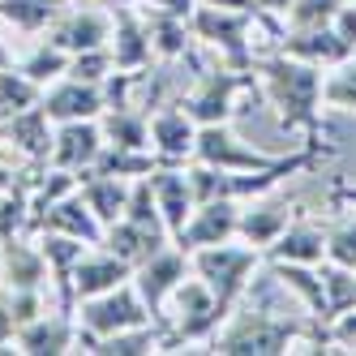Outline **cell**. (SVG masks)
Segmentation results:
<instances>
[{
  "label": "cell",
  "mask_w": 356,
  "mask_h": 356,
  "mask_svg": "<svg viewBox=\"0 0 356 356\" xmlns=\"http://www.w3.org/2000/svg\"><path fill=\"white\" fill-rule=\"evenodd\" d=\"M47 39L65 47L69 56L90 52V47H108L112 39V9L108 5H65V13L47 26Z\"/></svg>",
  "instance_id": "cell-7"
},
{
  "label": "cell",
  "mask_w": 356,
  "mask_h": 356,
  "mask_svg": "<svg viewBox=\"0 0 356 356\" xmlns=\"http://www.w3.org/2000/svg\"><path fill=\"white\" fill-rule=\"evenodd\" d=\"M112 73H116V65H112V52H108V47H90V52H78V56L69 60V78H78V82L104 86Z\"/></svg>",
  "instance_id": "cell-37"
},
{
  "label": "cell",
  "mask_w": 356,
  "mask_h": 356,
  "mask_svg": "<svg viewBox=\"0 0 356 356\" xmlns=\"http://www.w3.org/2000/svg\"><path fill=\"white\" fill-rule=\"evenodd\" d=\"M202 5H215V9H241V13H258V0H202ZM262 17V13H258Z\"/></svg>",
  "instance_id": "cell-42"
},
{
  "label": "cell",
  "mask_w": 356,
  "mask_h": 356,
  "mask_svg": "<svg viewBox=\"0 0 356 356\" xmlns=\"http://www.w3.org/2000/svg\"><path fill=\"white\" fill-rule=\"evenodd\" d=\"M104 129L99 120H65L56 124V138H52V155H47V168H65V172H86L95 168V159L104 155Z\"/></svg>",
  "instance_id": "cell-13"
},
{
  "label": "cell",
  "mask_w": 356,
  "mask_h": 356,
  "mask_svg": "<svg viewBox=\"0 0 356 356\" xmlns=\"http://www.w3.org/2000/svg\"><path fill=\"white\" fill-rule=\"evenodd\" d=\"M99 5H108V9H116V5H138V0H99Z\"/></svg>",
  "instance_id": "cell-44"
},
{
  "label": "cell",
  "mask_w": 356,
  "mask_h": 356,
  "mask_svg": "<svg viewBox=\"0 0 356 356\" xmlns=\"http://www.w3.org/2000/svg\"><path fill=\"white\" fill-rule=\"evenodd\" d=\"M193 142H197V120L176 99L150 112V150L159 155V163H189Z\"/></svg>",
  "instance_id": "cell-10"
},
{
  "label": "cell",
  "mask_w": 356,
  "mask_h": 356,
  "mask_svg": "<svg viewBox=\"0 0 356 356\" xmlns=\"http://www.w3.org/2000/svg\"><path fill=\"white\" fill-rule=\"evenodd\" d=\"M189 270H193L189 266V253L176 245V241H168L163 249H155L150 258H142L134 266V288L146 300V309H150V318H155V322H163V305H168V296L176 292V284H181Z\"/></svg>",
  "instance_id": "cell-6"
},
{
  "label": "cell",
  "mask_w": 356,
  "mask_h": 356,
  "mask_svg": "<svg viewBox=\"0 0 356 356\" xmlns=\"http://www.w3.org/2000/svg\"><path fill=\"white\" fill-rule=\"evenodd\" d=\"M296 202H284V197H270V193H258V197H249L245 207H241V227H236V236L253 249H270L279 241V232L296 219Z\"/></svg>",
  "instance_id": "cell-15"
},
{
  "label": "cell",
  "mask_w": 356,
  "mask_h": 356,
  "mask_svg": "<svg viewBox=\"0 0 356 356\" xmlns=\"http://www.w3.org/2000/svg\"><path fill=\"white\" fill-rule=\"evenodd\" d=\"M142 17H146V35H150V47H155V60L172 65V60H193L197 56V39L189 31V17L155 13V9H142Z\"/></svg>",
  "instance_id": "cell-22"
},
{
  "label": "cell",
  "mask_w": 356,
  "mask_h": 356,
  "mask_svg": "<svg viewBox=\"0 0 356 356\" xmlns=\"http://www.w3.org/2000/svg\"><path fill=\"white\" fill-rule=\"evenodd\" d=\"M266 262H305V266L326 262V223H318L305 211H296V219L266 249Z\"/></svg>",
  "instance_id": "cell-18"
},
{
  "label": "cell",
  "mask_w": 356,
  "mask_h": 356,
  "mask_svg": "<svg viewBox=\"0 0 356 356\" xmlns=\"http://www.w3.org/2000/svg\"><path fill=\"white\" fill-rule=\"evenodd\" d=\"M69 60H73V56L65 52V47H56L52 39H39V43L31 47V52L17 60V69L26 73L31 82H39V86H52L56 78H65V73H69Z\"/></svg>",
  "instance_id": "cell-30"
},
{
  "label": "cell",
  "mask_w": 356,
  "mask_h": 356,
  "mask_svg": "<svg viewBox=\"0 0 356 356\" xmlns=\"http://www.w3.org/2000/svg\"><path fill=\"white\" fill-rule=\"evenodd\" d=\"M0 284L5 288H35V292H52V270L39 249V236H13L0 241Z\"/></svg>",
  "instance_id": "cell-14"
},
{
  "label": "cell",
  "mask_w": 356,
  "mask_h": 356,
  "mask_svg": "<svg viewBox=\"0 0 356 356\" xmlns=\"http://www.w3.org/2000/svg\"><path fill=\"white\" fill-rule=\"evenodd\" d=\"M258 90L275 108V120L284 134H305V142H322V78L326 69L296 60L288 52H258L253 60Z\"/></svg>",
  "instance_id": "cell-1"
},
{
  "label": "cell",
  "mask_w": 356,
  "mask_h": 356,
  "mask_svg": "<svg viewBox=\"0 0 356 356\" xmlns=\"http://www.w3.org/2000/svg\"><path fill=\"white\" fill-rule=\"evenodd\" d=\"M13 352L22 356H60V352H78V318L73 309H43L35 322H26L13 335Z\"/></svg>",
  "instance_id": "cell-8"
},
{
  "label": "cell",
  "mask_w": 356,
  "mask_h": 356,
  "mask_svg": "<svg viewBox=\"0 0 356 356\" xmlns=\"http://www.w3.org/2000/svg\"><path fill=\"white\" fill-rule=\"evenodd\" d=\"M99 129H104L108 146H129V150H150V112L120 99V104H108L104 116H99Z\"/></svg>",
  "instance_id": "cell-25"
},
{
  "label": "cell",
  "mask_w": 356,
  "mask_h": 356,
  "mask_svg": "<svg viewBox=\"0 0 356 356\" xmlns=\"http://www.w3.org/2000/svg\"><path fill=\"white\" fill-rule=\"evenodd\" d=\"M134 279V266L116 258L112 249L104 245H90L82 253V262L73 266V300H86V296H99V292H112L120 284H129Z\"/></svg>",
  "instance_id": "cell-17"
},
{
  "label": "cell",
  "mask_w": 356,
  "mask_h": 356,
  "mask_svg": "<svg viewBox=\"0 0 356 356\" xmlns=\"http://www.w3.org/2000/svg\"><path fill=\"white\" fill-rule=\"evenodd\" d=\"M330 26L339 31V39H343V43H352V47H356V0H348V5L335 13V22H330Z\"/></svg>",
  "instance_id": "cell-40"
},
{
  "label": "cell",
  "mask_w": 356,
  "mask_h": 356,
  "mask_svg": "<svg viewBox=\"0 0 356 356\" xmlns=\"http://www.w3.org/2000/svg\"><path fill=\"white\" fill-rule=\"evenodd\" d=\"M348 5V0H296V5L284 13V31H314V26H330L335 13ZM279 31V35H284Z\"/></svg>",
  "instance_id": "cell-35"
},
{
  "label": "cell",
  "mask_w": 356,
  "mask_h": 356,
  "mask_svg": "<svg viewBox=\"0 0 356 356\" xmlns=\"http://www.w3.org/2000/svg\"><path fill=\"white\" fill-rule=\"evenodd\" d=\"M17 60H13V52H9V43L5 39H0V69H13Z\"/></svg>",
  "instance_id": "cell-43"
},
{
  "label": "cell",
  "mask_w": 356,
  "mask_h": 356,
  "mask_svg": "<svg viewBox=\"0 0 356 356\" xmlns=\"http://www.w3.org/2000/svg\"><path fill=\"white\" fill-rule=\"evenodd\" d=\"M35 232H65V236H78L86 245H104V223H99V215L86 207V197L78 189L65 193L60 202H52L35 219Z\"/></svg>",
  "instance_id": "cell-19"
},
{
  "label": "cell",
  "mask_w": 356,
  "mask_h": 356,
  "mask_svg": "<svg viewBox=\"0 0 356 356\" xmlns=\"http://www.w3.org/2000/svg\"><path fill=\"white\" fill-rule=\"evenodd\" d=\"M120 219H134L142 227H155V232H168L163 227V215H159V202H155V189H150V176H138L129 185V207H124Z\"/></svg>",
  "instance_id": "cell-36"
},
{
  "label": "cell",
  "mask_w": 356,
  "mask_h": 356,
  "mask_svg": "<svg viewBox=\"0 0 356 356\" xmlns=\"http://www.w3.org/2000/svg\"><path fill=\"white\" fill-rule=\"evenodd\" d=\"M43 112L52 116L56 124L65 120H99L108 108V90L95 86V82H78V78H56L52 86H43Z\"/></svg>",
  "instance_id": "cell-12"
},
{
  "label": "cell",
  "mask_w": 356,
  "mask_h": 356,
  "mask_svg": "<svg viewBox=\"0 0 356 356\" xmlns=\"http://www.w3.org/2000/svg\"><path fill=\"white\" fill-rule=\"evenodd\" d=\"M142 9H155V13H176V17H189L197 9V0H138Z\"/></svg>",
  "instance_id": "cell-41"
},
{
  "label": "cell",
  "mask_w": 356,
  "mask_h": 356,
  "mask_svg": "<svg viewBox=\"0 0 356 356\" xmlns=\"http://www.w3.org/2000/svg\"><path fill=\"white\" fill-rule=\"evenodd\" d=\"M275 47H279V52H288V56H296V60L322 65V69H330V65H339V60L356 56V47H352V43H343L335 26H314V31H284V35L275 39Z\"/></svg>",
  "instance_id": "cell-21"
},
{
  "label": "cell",
  "mask_w": 356,
  "mask_h": 356,
  "mask_svg": "<svg viewBox=\"0 0 356 356\" xmlns=\"http://www.w3.org/2000/svg\"><path fill=\"white\" fill-rule=\"evenodd\" d=\"M266 253L245 245L241 236L236 241H223V245H202L189 253V266L197 279H207V288L215 292V309H219V326L227 322V314L249 296V284L253 275L262 270Z\"/></svg>",
  "instance_id": "cell-2"
},
{
  "label": "cell",
  "mask_w": 356,
  "mask_h": 356,
  "mask_svg": "<svg viewBox=\"0 0 356 356\" xmlns=\"http://www.w3.org/2000/svg\"><path fill=\"white\" fill-rule=\"evenodd\" d=\"M322 104L335 112H356V56L326 69L322 78Z\"/></svg>",
  "instance_id": "cell-34"
},
{
  "label": "cell",
  "mask_w": 356,
  "mask_h": 356,
  "mask_svg": "<svg viewBox=\"0 0 356 356\" xmlns=\"http://www.w3.org/2000/svg\"><path fill=\"white\" fill-rule=\"evenodd\" d=\"M129 185L134 181H124V176H112V172H95L86 168L78 176V193L86 197V207L99 215V223H116L124 215V207H129Z\"/></svg>",
  "instance_id": "cell-23"
},
{
  "label": "cell",
  "mask_w": 356,
  "mask_h": 356,
  "mask_svg": "<svg viewBox=\"0 0 356 356\" xmlns=\"http://www.w3.org/2000/svg\"><path fill=\"white\" fill-rule=\"evenodd\" d=\"M326 339H330V348H335V352H356V309L330 318L326 322Z\"/></svg>",
  "instance_id": "cell-38"
},
{
  "label": "cell",
  "mask_w": 356,
  "mask_h": 356,
  "mask_svg": "<svg viewBox=\"0 0 356 356\" xmlns=\"http://www.w3.org/2000/svg\"><path fill=\"white\" fill-rule=\"evenodd\" d=\"M39 99H43V86L31 82L17 65H13V69H0V120H9V116H17V112L35 108Z\"/></svg>",
  "instance_id": "cell-33"
},
{
  "label": "cell",
  "mask_w": 356,
  "mask_h": 356,
  "mask_svg": "<svg viewBox=\"0 0 356 356\" xmlns=\"http://www.w3.org/2000/svg\"><path fill=\"white\" fill-rule=\"evenodd\" d=\"M330 202H343L352 215H339L326 223V262H339L356 270V189L352 185H330Z\"/></svg>",
  "instance_id": "cell-27"
},
{
  "label": "cell",
  "mask_w": 356,
  "mask_h": 356,
  "mask_svg": "<svg viewBox=\"0 0 356 356\" xmlns=\"http://www.w3.org/2000/svg\"><path fill=\"white\" fill-rule=\"evenodd\" d=\"M108 52L116 73H142L155 65V47H150L146 35V17L138 5H116L112 9V39H108Z\"/></svg>",
  "instance_id": "cell-9"
},
{
  "label": "cell",
  "mask_w": 356,
  "mask_h": 356,
  "mask_svg": "<svg viewBox=\"0 0 356 356\" xmlns=\"http://www.w3.org/2000/svg\"><path fill=\"white\" fill-rule=\"evenodd\" d=\"M241 207L245 202H197L189 223L176 232L172 241L181 245L185 253L202 249V245H223V241H236V227H241Z\"/></svg>",
  "instance_id": "cell-11"
},
{
  "label": "cell",
  "mask_w": 356,
  "mask_h": 356,
  "mask_svg": "<svg viewBox=\"0 0 356 356\" xmlns=\"http://www.w3.org/2000/svg\"><path fill=\"white\" fill-rule=\"evenodd\" d=\"M163 348H168V326L163 322H142V326L95 339L86 352L90 356H146V352H163Z\"/></svg>",
  "instance_id": "cell-28"
},
{
  "label": "cell",
  "mask_w": 356,
  "mask_h": 356,
  "mask_svg": "<svg viewBox=\"0 0 356 356\" xmlns=\"http://www.w3.org/2000/svg\"><path fill=\"white\" fill-rule=\"evenodd\" d=\"M266 270L279 279V288L292 292L300 309L326 330V296H322V275H318V266H305V262H266Z\"/></svg>",
  "instance_id": "cell-24"
},
{
  "label": "cell",
  "mask_w": 356,
  "mask_h": 356,
  "mask_svg": "<svg viewBox=\"0 0 356 356\" xmlns=\"http://www.w3.org/2000/svg\"><path fill=\"white\" fill-rule=\"evenodd\" d=\"M172 236L168 232H155V227H142L134 219H116L104 227V249H112L116 258H124L129 266H138L142 258H150L155 249H163Z\"/></svg>",
  "instance_id": "cell-26"
},
{
  "label": "cell",
  "mask_w": 356,
  "mask_h": 356,
  "mask_svg": "<svg viewBox=\"0 0 356 356\" xmlns=\"http://www.w3.org/2000/svg\"><path fill=\"white\" fill-rule=\"evenodd\" d=\"M236 95H262L258 73H241V69H227L215 60V65H197L189 73V86L176 95V104L197 124H232Z\"/></svg>",
  "instance_id": "cell-4"
},
{
  "label": "cell",
  "mask_w": 356,
  "mask_h": 356,
  "mask_svg": "<svg viewBox=\"0 0 356 356\" xmlns=\"http://www.w3.org/2000/svg\"><path fill=\"white\" fill-rule=\"evenodd\" d=\"M69 0H0V26L13 35H47Z\"/></svg>",
  "instance_id": "cell-29"
},
{
  "label": "cell",
  "mask_w": 356,
  "mask_h": 356,
  "mask_svg": "<svg viewBox=\"0 0 356 356\" xmlns=\"http://www.w3.org/2000/svg\"><path fill=\"white\" fill-rule=\"evenodd\" d=\"M318 275H322V296H326V322L356 309V270L339 262H318Z\"/></svg>",
  "instance_id": "cell-31"
},
{
  "label": "cell",
  "mask_w": 356,
  "mask_h": 356,
  "mask_svg": "<svg viewBox=\"0 0 356 356\" xmlns=\"http://www.w3.org/2000/svg\"><path fill=\"white\" fill-rule=\"evenodd\" d=\"M296 5V0H258V13H262V26L279 39V31H284V13Z\"/></svg>",
  "instance_id": "cell-39"
},
{
  "label": "cell",
  "mask_w": 356,
  "mask_h": 356,
  "mask_svg": "<svg viewBox=\"0 0 356 356\" xmlns=\"http://www.w3.org/2000/svg\"><path fill=\"white\" fill-rule=\"evenodd\" d=\"M189 31L197 39L202 52H211L219 65L227 69H241L253 73V60H258V47H253V35L266 31L258 13H241V9H215V5H202L189 13Z\"/></svg>",
  "instance_id": "cell-3"
},
{
  "label": "cell",
  "mask_w": 356,
  "mask_h": 356,
  "mask_svg": "<svg viewBox=\"0 0 356 356\" xmlns=\"http://www.w3.org/2000/svg\"><path fill=\"white\" fill-rule=\"evenodd\" d=\"M73 318H78V352H86L95 339H104V335H116V330L155 322L150 309H146V300L138 296L134 279H129V284H120V288H112V292H99V296L78 300Z\"/></svg>",
  "instance_id": "cell-5"
},
{
  "label": "cell",
  "mask_w": 356,
  "mask_h": 356,
  "mask_svg": "<svg viewBox=\"0 0 356 356\" xmlns=\"http://www.w3.org/2000/svg\"><path fill=\"white\" fill-rule=\"evenodd\" d=\"M150 189H155V202H159L168 236H176L189 223L193 207H197L193 181H189V163H159L155 172H150Z\"/></svg>",
  "instance_id": "cell-16"
},
{
  "label": "cell",
  "mask_w": 356,
  "mask_h": 356,
  "mask_svg": "<svg viewBox=\"0 0 356 356\" xmlns=\"http://www.w3.org/2000/svg\"><path fill=\"white\" fill-rule=\"evenodd\" d=\"M155 168H159L155 150H129V146H104V155L95 159V172H112V176H124V181L150 176Z\"/></svg>",
  "instance_id": "cell-32"
},
{
  "label": "cell",
  "mask_w": 356,
  "mask_h": 356,
  "mask_svg": "<svg viewBox=\"0 0 356 356\" xmlns=\"http://www.w3.org/2000/svg\"><path fill=\"white\" fill-rule=\"evenodd\" d=\"M52 138H56V120L43 112V104H35V108L5 120V146H13L26 163H47Z\"/></svg>",
  "instance_id": "cell-20"
}]
</instances>
